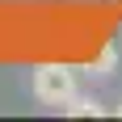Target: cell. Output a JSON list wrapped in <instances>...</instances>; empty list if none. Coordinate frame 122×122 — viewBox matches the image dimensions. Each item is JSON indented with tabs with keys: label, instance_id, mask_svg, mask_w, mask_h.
<instances>
[{
	"label": "cell",
	"instance_id": "cell-1",
	"mask_svg": "<svg viewBox=\"0 0 122 122\" xmlns=\"http://www.w3.org/2000/svg\"><path fill=\"white\" fill-rule=\"evenodd\" d=\"M30 88H34V97L42 105H67L80 93L76 88V67H67V63H38Z\"/></svg>",
	"mask_w": 122,
	"mask_h": 122
},
{
	"label": "cell",
	"instance_id": "cell-2",
	"mask_svg": "<svg viewBox=\"0 0 122 122\" xmlns=\"http://www.w3.org/2000/svg\"><path fill=\"white\" fill-rule=\"evenodd\" d=\"M63 110L72 114V118H101V114H105V110H101V105H97V101H93V97H80V93H76V97L67 101Z\"/></svg>",
	"mask_w": 122,
	"mask_h": 122
},
{
	"label": "cell",
	"instance_id": "cell-3",
	"mask_svg": "<svg viewBox=\"0 0 122 122\" xmlns=\"http://www.w3.org/2000/svg\"><path fill=\"white\" fill-rule=\"evenodd\" d=\"M118 67V46H101V55L93 59V76H110Z\"/></svg>",
	"mask_w": 122,
	"mask_h": 122
},
{
	"label": "cell",
	"instance_id": "cell-4",
	"mask_svg": "<svg viewBox=\"0 0 122 122\" xmlns=\"http://www.w3.org/2000/svg\"><path fill=\"white\" fill-rule=\"evenodd\" d=\"M118 118H122V105H118Z\"/></svg>",
	"mask_w": 122,
	"mask_h": 122
}]
</instances>
